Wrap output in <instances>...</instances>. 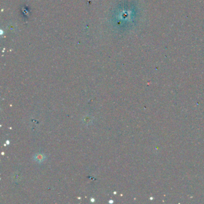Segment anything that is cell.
Here are the masks:
<instances>
[{
  "label": "cell",
  "mask_w": 204,
  "mask_h": 204,
  "mask_svg": "<svg viewBox=\"0 0 204 204\" xmlns=\"http://www.w3.org/2000/svg\"><path fill=\"white\" fill-rule=\"evenodd\" d=\"M33 159L36 162L38 163V164H41L47 159V156L44 153H37L34 154Z\"/></svg>",
  "instance_id": "1"
}]
</instances>
